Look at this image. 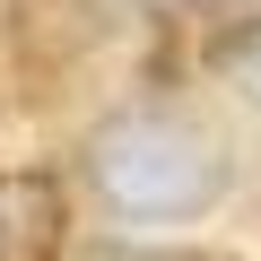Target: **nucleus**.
Returning <instances> with one entry per match:
<instances>
[{"mask_svg": "<svg viewBox=\"0 0 261 261\" xmlns=\"http://www.w3.org/2000/svg\"><path fill=\"white\" fill-rule=\"evenodd\" d=\"M96 261H200V252H157V244H105Z\"/></svg>", "mask_w": 261, "mask_h": 261, "instance_id": "nucleus-4", "label": "nucleus"}, {"mask_svg": "<svg viewBox=\"0 0 261 261\" xmlns=\"http://www.w3.org/2000/svg\"><path fill=\"white\" fill-rule=\"evenodd\" d=\"M218 79H226L244 105H261V18H244V27L218 44Z\"/></svg>", "mask_w": 261, "mask_h": 261, "instance_id": "nucleus-3", "label": "nucleus"}, {"mask_svg": "<svg viewBox=\"0 0 261 261\" xmlns=\"http://www.w3.org/2000/svg\"><path fill=\"white\" fill-rule=\"evenodd\" d=\"M87 183L113 218H148V226L157 218H200L226 192V148L183 113L130 105V113H105L87 130Z\"/></svg>", "mask_w": 261, "mask_h": 261, "instance_id": "nucleus-1", "label": "nucleus"}, {"mask_svg": "<svg viewBox=\"0 0 261 261\" xmlns=\"http://www.w3.org/2000/svg\"><path fill=\"white\" fill-rule=\"evenodd\" d=\"M192 9H226V0H192Z\"/></svg>", "mask_w": 261, "mask_h": 261, "instance_id": "nucleus-5", "label": "nucleus"}, {"mask_svg": "<svg viewBox=\"0 0 261 261\" xmlns=\"http://www.w3.org/2000/svg\"><path fill=\"white\" fill-rule=\"evenodd\" d=\"M70 200L53 174H0V261H53Z\"/></svg>", "mask_w": 261, "mask_h": 261, "instance_id": "nucleus-2", "label": "nucleus"}]
</instances>
